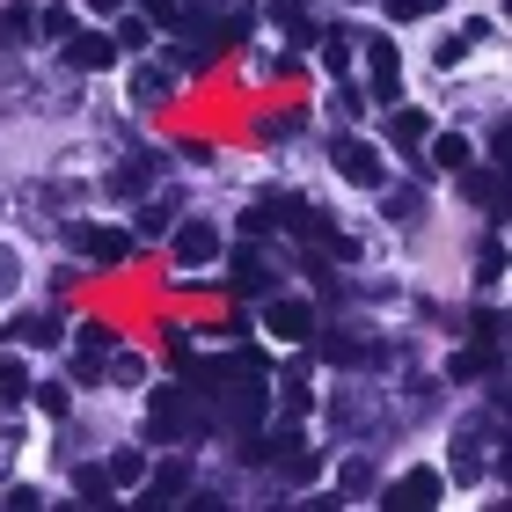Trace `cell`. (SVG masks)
Listing matches in <instances>:
<instances>
[{
    "instance_id": "39",
    "label": "cell",
    "mask_w": 512,
    "mask_h": 512,
    "mask_svg": "<svg viewBox=\"0 0 512 512\" xmlns=\"http://www.w3.org/2000/svg\"><path fill=\"white\" fill-rule=\"evenodd\" d=\"M37 30L66 44V37H74V8H44V15H37Z\"/></svg>"
},
{
    "instance_id": "27",
    "label": "cell",
    "mask_w": 512,
    "mask_h": 512,
    "mask_svg": "<svg viewBox=\"0 0 512 512\" xmlns=\"http://www.w3.org/2000/svg\"><path fill=\"white\" fill-rule=\"evenodd\" d=\"M110 483H118V491H139V483H147V454L118 447V454H110Z\"/></svg>"
},
{
    "instance_id": "37",
    "label": "cell",
    "mask_w": 512,
    "mask_h": 512,
    "mask_svg": "<svg viewBox=\"0 0 512 512\" xmlns=\"http://www.w3.org/2000/svg\"><path fill=\"white\" fill-rule=\"evenodd\" d=\"M15 454H22V425H15V417H0V476L15 469Z\"/></svg>"
},
{
    "instance_id": "29",
    "label": "cell",
    "mask_w": 512,
    "mask_h": 512,
    "mask_svg": "<svg viewBox=\"0 0 512 512\" xmlns=\"http://www.w3.org/2000/svg\"><path fill=\"white\" fill-rule=\"evenodd\" d=\"M0 37H8V44H30V37H37V15L22 8V0H8V8H0Z\"/></svg>"
},
{
    "instance_id": "20",
    "label": "cell",
    "mask_w": 512,
    "mask_h": 512,
    "mask_svg": "<svg viewBox=\"0 0 512 512\" xmlns=\"http://www.w3.org/2000/svg\"><path fill=\"white\" fill-rule=\"evenodd\" d=\"M491 366H498V344H461L447 359V381H476V374H491Z\"/></svg>"
},
{
    "instance_id": "22",
    "label": "cell",
    "mask_w": 512,
    "mask_h": 512,
    "mask_svg": "<svg viewBox=\"0 0 512 512\" xmlns=\"http://www.w3.org/2000/svg\"><path fill=\"white\" fill-rule=\"evenodd\" d=\"M476 286H483V293H498V286H505V242H498V235H483V242H476Z\"/></svg>"
},
{
    "instance_id": "17",
    "label": "cell",
    "mask_w": 512,
    "mask_h": 512,
    "mask_svg": "<svg viewBox=\"0 0 512 512\" xmlns=\"http://www.w3.org/2000/svg\"><path fill=\"white\" fill-rule=\"evenodd\" d=\"M271 22H278V30H286L293 59H300V44H315V15L300 8V0H271Z\"/></svg>"
},
{
    "instance_id": "26",
    "label": "cell",
    "mask_w": 512,
    "mask_h": 512,
    "mask_svg": "<svg viewBox=\"0 0 512 512\" xmlns=\"http://www.w3.org/2000/svg\"><path fill=\"white\" fill-rule=\"evenodd\" d=\"M330 410H337V432H366V417H374V403H366V388H344Z\"/></svg>"
},
{
    "instance_id": "35",
    "label": "cell",
    "mask_w": 512,
    "mask_h": 512,
    "mask_svg": "<svg viewBox=\"0 0 512 512\" xmlns=\"http://www.w3.org/2000/svg\"><path fill=\"white\" fill-rule=\"evenodd\" d=\"M30 395H37L44 417H66V410H74V388H66V381H44V388H30Z\"/></svg>"
},
{
    "instance_id": "34",
    "label": "cell",
    "mask_w": 512,
    "mask_h": 512,
    "mask_svg": "<svg viewBox=\"0 0 512 512\" xmlns=\"http://www.w3.org/2000/svg\"><path fill=\"white\" fill-rule=\"evenodd\" d=\"M454 183H461V198H469V205H498V176H476V169H461Z\"/></svg>"
},
{
    "instance_id": "2",
    "label": "cell",
    "mask_w": 512,
    "mask_h": 512,
    "mask_svg": "<svg viewBox=\"0 0 512 512\" xmlns=\"http://www.w3.org/2000/svg\"><path fill=\"white\" fill-rule=\"evenodd\" d=\"M191 432H198L191 395H183V388H154L147 395V439H154V447H176V439H191Z\"/></svg>"
},
{
    "instance_id": "45",
    "label": "cell",
    "mask_w": 512,
    "mask_h": 512,
    "mask_svg": "<svg viewBox=\"0 0 512 512\" xmlns=\"http://www.w3.org/2000/svg\"><path fill=\"white\" fill-rule=\"evenodd\" d=\"M381 15L388 22H417V15H432V8H425V0H381Z\"/></svg>"
},
{
    "instance_id": "42",
    "label": "cell",
    "mask_w": 512,
    "mask_h": 512,
    "mask_svg": "<svg viewBox=\"0 0 512 512\" xmlns=\"http://www.w3.org/2000/svg\"><path fill=\"white\" fill-rule=\"evenodd\" d=\"M15 286H22V256H15L8 242H0V300H8Z\"/></svg>"
},
{
    "instance_id": "7",
    "label": "cell",
    "mask_w": 512,
    "mask_h": 512,
    "mask_svg": "<svg viewBox=\"0 0 512 512\" xmlns=\"http://www.w3.org/2000/svg\"><path fill=\"white\" fill-rule=\"evenodd\" d=\"M235 293H242V300H271V293H278V271H271L264 242H242V249H235Z\"/></svg>"
},
{
    "instance_id": "19",
    "label": "cell",
    "mask_w": 512,
    "mask_h": 512,
    "mask_svg": "<svg viewBox=\"0 0 512 512\" xmlns=\"http://www.w3.org/2000/svg\"><path fill=\"white\" fill-rule=\"evenodd\" d=\"M169 227H176V205L169 198H147V205H139V220H132V242H169Z\"/></svg>"
},
{
    "instance_id": "21",
    "label": "cell",
    "mask_w": 512,
    "mask_h": 512,
    "mask_svg": "<svg viewBox=\"0 0 512 512\" xmlns=\"http://www.w3.org/2000/svg\"><path fill=\"white\" fill-rule=\"evenodd\" d=\"M476 37H483V22H469V30H454V37H439V52H432V66H439V74H454V66H469V52H476Z\"/></svg>"
},
{
    "instance_id": "14",
    "label": "cell",
    "mask_w": 512,
    "mask_h": 512,
    "mask_svg": "<svg viewBox=\"0 0 512 512\" xmlns=\"http://www.w3.org/2000/svg\"><path fill=\"white\" fill-rule=\"evenodd\" d=\"M337 498H344V505H359V498H381V476H374V461H366V454H352V461L337 469Z\"/></svg>"
},
{
    "instance_id": "47",
    "label": "cell",
    "mask_w": 512,
    "mask_h": 512,
    "mask_svg": "<svg viewBox=\"0 0 512 512\" xmlns=\"http://www.w3.org/2000/svg\"><path fill=\"white\" fill-rule=\"evenodd\" d=\"M88 8H96V15H110V8H118V0H88Z\"/></svg>"
},
{
    "instance_id": "28",
    "label": "cell",
    "mask_w": 512,
    "mask_h": 512,
    "mask_svg": "<svg viewBox=\"0 0 512 512\" xmlns=\"http://www.w3.org/2000/svg\"><path fill=\"white\" fill-rule=\"evenodd\" d=\"M432 169L461 176V169H469V139H461V132H439V139H432Z\"/></svg>"
},
{
    "instance_id": "33",
    "label": "cell",
    "mask_w": 512,
    "mask_h": 512,
    "mask_svg": "<svg viewBox=\"0 0 512 512\" xmlns=\"http://www.w3.org/2000/svg\"><path fill=\"white\" fill-rule=\"evenodd\" d=\"M381 213H388L395 227H403V220H425V198H417V191H388V198H381Z\"/></svg>"
},
{
    "instance_id": "43",
    "label": "cell",
    "mask_w": 512,
    "mask_h": 512,
    "mask_svg": "<svg viewBox=\"0 0 512 512\" xmlns=\"http://www.w3.org/2000/svg\"><path fill=\"white\" fill-rule=\"evenodd\" d=\"M271 235V205H249L242 213V242H264Z\"/></svg>"
},
{
    "instance_id": "9",
    "label": "cell",
    "mask_w": 512,
    "mask_h": 512,
    "mask_svg": "<svg viewBox=\"0 0 512 512\" xmlns=\"http://www.w3.org/2000/svg\"><path fill=\"white\" fill-rule=\"evenodd\" d=\"M322 359L330 366H381V344L359 330H322Z\"/></svg>"
},
{
    "instance_id": "24",
    "label": "cell",
    "mask_w": 512,
    "mask_h": 512,
    "mask_svg": "<svg viewBox=\"0 0 512 512\" xmlns=\"http://www.w3.org/2000/svg\"><path fill=\"white\" fill-rule=\"evenodd\" d=\"M278 476L293 483V491H308V483L322 476V454H308V447H293V454H278Z\"/></svg>"
},
{
    "instance_id": "46",
    "label": "cell",
    "mask_w": 512,
    "mask_h": 512,
    "mask_svg": "<svg viewBox=\"0 0 512 512\" xmlns=\"http://www.w3.org/2000/svg\"><path fill=\"white\" fill-rule=\"evenodd\" d=\"M81 352H110V322H81Z\"/></svg>"
},
{
    "instance_id": "48",
    "label": "cell",
    "mask_w": 512,
    "mask_h": 512,
    "mask_svg": "<svg viewBox=\"0 0 512 512\" xmlns=\"http://www.w3.org/2000/svg\"><path fill=\"white\" fill-rule=\"evenodd\" d=\"M425 8H439V0H425Z\"/></svg>"
},
{
    "instance_id": "12",
    "label": "cell",
    "mask_w": 512,
    "mask_h": 512,
    "mask_svg": "<svg viewBox=\"0 0 512 512\" xmlns=\"http://www.w3.org/2000/svg\"><path fill=\"white\" fill-rule=\"evenodd\" d=\"M278 410H286V417H308V410H315V381H308V359L278 366Z\"/></svg>"
},
{
    "instance_id": "11",
    "label": "cell",
    "mask_w": 512,
    "mask_h": 512,
    "mask_svg": "<svg viewBox=\"0 0 512 512\" xmlns=\"http://www.w3.org/2000/svg\"><path fill=\"white\" fill-rule=\"evenodd\" d=\"M66 66H74V74H110V66H118V37H66Z\"/></svg>"
},
{
    "instance_id": "38",
    "label": "cell",
    "mask_w": 512,
    "mask_h": 512,
    "mask_svg": "<svg viewBox=\"0 0 512 512\" xmlns=\"http://www.w3.org/2000/svg\"><path fill=\"white\" fill-rule=\"evenodd\" d=\"M22 337H30L37 352H52V344H59V315H37V322H22Z\"/></svg>"
},
{
    "instance_id": "8",
    "label": "cell",
    "mask_w": 512,
    "mask_h": 512,
    "mask_svg": "<svg viewBox=\"0 0 512 512\" xmlns=\"http://www.w3.org/2000/svg\"><path fill=\"white\" fill-rule=\"evenodd\" d=\"M264 330L278 344H308L315 337V308H308V300H264Z\"/></svg>"
},
{
    "instance_id": "18",
    "label": "cell",
    "mask_w": 512,
    "mask_h": 512,
    "mask_svg": "<svg viewBox=\"0 0 512 512\" xmlns=\"http://www.w3.org/2000/svg\"><path fill=\"white\" fill-rule=\"evenodd\" d=\"M176 88V59H161V66H139L132 74V96H139V110H154L161 96Z\"/></svg>"
},
{
    "instance_id": "32",
    "label": "cell",
    "mask_w": 512,
    "mask_h": 512,
    "mask_svg": "<svg viewBox=\"0 0 512 512\" xmlns=\"http://www.w3.org/2000/svg\"><path fill=\"white\" fill-rule=\"evenodd\" d=\"M0 110H30V81H22V66H8V74H0Z\"/></svg>"
},
{
    "instance_id": "36",
    "label": "cell",
    "mask_w": 512,
    "mask_h": 512,
    "mask_svg": "<svg viewBox=\"0 0 512 512\" xmlns=\"http://www.w3.org/2000/svg\"><path fill=\"white\" fill-rule=\"evenodd\" d=\"M300 125H308V118H293V110H271V118L256 125V132H264L271 147H278V139H300Z\"/></svg>"
},
{
    "instance_id": "6",
    "label": "cell",
    "mask_w": 512,
    "mask_h": 512,
    "mask_svg": "<svg viewBox=\"0 0 512 512\" xmlns=\"http://www.w3.org/2000/svg\"><path fill=\"white\" fill-rule=\"evenodd\" d=\"M366 96L374 103H403V74H395V44L388 37H366Z\"/></svg>"
},
{
    "instance_id": "15",
    "label": "cell",
    "mask_w": 512,
    "mask_h": 512,
    "mask_svg": "<svg viewBox=\"0 0 512 512\" xmlns=\"http://www.w3.org/2000/svg\"><path fill=\"white\" fill-rule=\"evenodd\" d=\"M147 176H154V161H118V169L103 176V198H125V205H139V198H147Z\"/></svg>"
},
{
    "instance_id": "5",
    "label": "cell",
    "mask_w": 512,
    "mask_h": 512,
    "mask_svg": "<svg viewBox=\"0 0 512 512\" xmlns=\"http://www.w3.org/2000/svg\"><path fill=\"white\" fill-rule=\"evenodd\" d=\"M176 498H191V461L169 454V461H154V476L139 483V505L161 512V505H176Z\"/></svg>"
},
{
    "instance_id": "31",
    "label": "cell",
    "mask_w": 512,
    "mask_h": 512,
    "mask_svg": "<svg viewBox=\"0 0 512 512\" xmlns=\"http://www.w3.org/2000/svg\"><path fill=\"white\" fill-rule=\"evenodd\" d=\"M330 118H344V125H352V118H366V88H359V81H337V96H330Z\"/></svg>"
},
{
    "instance_id": "30",
    "label": "cell",
    "mask_w": 512,
    "mask_h": 512,
    "mask_svg": "<svg viewBox=\"0 0 512 512\" xmlns=\"http://www.w3.org/2000/svg\"><path fill=\"white\" fill-rule=\"evenodd\" d=\"M22 395H30V374H22V359H0V410H15Z\"/></svg>"
},
{
    "instance_id": "25",
    "label": "cell",
    "mask_w": 512,
    "mask_h": 512,
    "mask_svg": "<svg viewBox=\"0 0 512 512\" xmlns=\"http://www.w3.org/2000/svg\"><path fill=\"white\" fill-rule=\"evenodd\" d=\"M74 491H81L88 505H103L110 491H118V483H110V461H81V469H74Z\"/></svg>"
},
{
    "instance_id": "10",
    "label": "cell",
    "mask_w": 512,
    "mask_h": 512,
    "mask_svg": "<svg viewBox=\"0 0 512 512\" xmlns=\"http://www.w3.org/2000/svg\"><path fill=\"white\" fill-rule=\"evenodd\" d=\"M381 498H388V505H417V512H432L439 498H447V483H439V469H410L403 483H388Z\"/></svg>"
},
{
    "instance_id": "4",
    "label": "cell",
    "mask_w": 512,
    "mask_h": 512,
    "mask_svg": "<svg viewBox=\"0 0 512 512\" xmlns=\"http://www.w3.org/2000/svg\"><path fill=\"white\" fill-rule=\"evenodd\" d=\"M169 256H176V271H205V264H220V227L205 220V213H191L169 235Z\"/></svg>"
},
{
    "instance_id": "3",
    "label": "cell",
    "mask_w": 512,
    "mask_h": 512,
    "mask_svg": "<svg viewBox=\"0 0 512 512\" xmlns=\"http://www.w3.org/2000/svg\"><path fill=\"white\" fill-rule=\"evenodd\" d=\"M59 242H66V249H81L88 264H103V271H110V264H125V256L139 249L125 227H88V220H66V227H59Z\"/></svg>"
},
{
    "instance_id": "16",
    "label": "cell",
    "mask_w": 512,
    "mask_h": 512,
    "mask_svg": "<svg viewBox=\"0 0 512 512\" xmlns=\"http://www.w3.org/2000/svg\"><path fill=\"white\" fill-rule=\"evenodd\" d=\"M447 476H461V483H476V476H483V432H469V425L454 432V447H447Z\"/></svg>"
},
{
    "instance_id": "44",
    "label": "cell",
    "mask_w": 512,
    "mask_h": 512,
    "mask_svg": "<svg viewBox=\"0 0 512 512\" xmlns=\"http://www.w3.org/2000/svg\"><path fill=\"white\" fill-rule=\"evenodd\" d=\"M139 15H147V22H169V30H176V22H183V0H139Z\"/></svg>"
},
{
    "instance_id": "41",
    "label": "cell",
    "mask_w": 512,
    "mask_h": 512,
    "mask_svg": "<svg viewBox=\"0 0 512 512\" xmlns=\"http://www.w3.org/2000/svg\"><path fill=\"white\" fill-rule=\"evenodd\" d=\"M110 381H118V388H139V381H147V366H139L132 352H118V359H110Z\"/></svg>"
},
{
    "instance_id": "40",
    "label": "cell",
    "mask_w": 512,
    "mask_h": 512,
    "mask_svg": "<svg viewBox=\"0 0 512 512\" xmlns=\"http://www.w3.org/2000/svg\"><path fill=\"white\" fill-rule=\"evenodd\" d=\"M147 44V15H118V52H139Z\"/></svg>"
},
{
    "instance_id": "1",
    "label": "cell",
    "mask_w": 512,
    "mask_h": 512,
    "mask_svg": "<svg viewBox=\"0 0 512 512\" xmlns=\"http://www.w3.org/2000/svg\"><path fill=\"white\" fill-rule=\"evenodd\" d=\"M330 169L352 183V191H381L388 183V154L374 147V139H359V132H337L330 139Z\"/></svg>"
},
{
    "instance_id": "23",
    "label": "cell",
    "mask_w": 512,
    "mask_h": 512,
    "mask_svg": "<svg viewBox=\"0 0 512 512\" xmlns=\"http://www.w3.org/2000/svg\"><path fill=\"white\" fill-rule=\"evenodd\" d=\"M322 74L352 81V37H344V30H322Z\"/></svg>"
},
{
    "instance_id": "13",
    "label": "cell",
    "mask_w": 512,
    "mask_h": 512,
    "mask_svg": "<svg viewBox=\"0 0 512 512\" xmlns=\"http://www.w3.org/2000/svg\"><path fill=\"white\" fill-rule=\"evenodd\" d=\"M425 139H432V110H417V103H395L388 110V147H425Z\"/></svg>"
}]
</instances>
